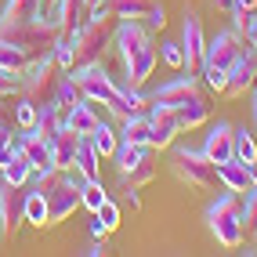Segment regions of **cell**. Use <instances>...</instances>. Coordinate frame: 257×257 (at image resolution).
Returning a JSON list of instances; mask_svg holds the SVG:
<instances>
[{
  "mask_svg": "<svg viewBox=\"0 0 257 257\" xmlns=\"http://www.w3.org/2000/svg\"><path fill=\"white\" fill-rule=\"evenodd\" d=\"M243 55V37L235 29H221L214 40H207V55H203V80H207L210 91H221L225 94V80H228V69L235 65V58Z\"/></svg>",
  "mask_w": 257,
  "mask_h": 257,
  "instance_id": "6da1fadb",
  "label": "cell"
},
{
  "mask_svg": "<svg viewBox=\"0 0 257 257\" xmlns=\"http://www.w3.org/2000/svg\"><path fill=\"white\" fill-rule=\"evenodd\" d=\"M207 225L214 232V239L225 250H239L243 246V203H239V192H228L225 188V196H217L210 207H207Z\"/></svg>",
  "mask_w": 257,
  "mask_h": 257,
  "instance_id": "7a4b0ae2",
  "label": "cell"
},
{
  "mask_svg": "<svg viewBox=\"0 0 257 257\" xmlns=\"http://www.w3.org/2000/svg\"><path fill=\"white\" fill-rule=\"evenodd\" d=\"M112 15L109 19H83L73 40V65H87V62H101L105 51L112 44Z\"/></svg>",
  "mask_w": 257,
  "mask_h": 257,
  "instance_id": "3957f363",
  "label": "cell"
},
{
  "mask_svg": "<svg viewBox=\"0 0 257 257\" xmlns=\"http://www.w3.org/2000/svg\"><path fill=\"white\" fill-rule=\"evenodd\" d=\"M0 37L11 40V44H19V47H26V51H29V58H37V55H44V51L55 47L58 29H55V26H51V22L44 19V15H40V19H33V22L0 26Z\"/></svg>",
  "mask_w": 257,
  "mask_h": 257,
  "instance_id": "277c9868",
  "label": "cell"
},
{
  "mask_svg": "<svg viewBox=\"0 0 257 257\" xmlns=\"http://www.w3.org/2000/svg\"><path fill=\"white\" fill-rule=\"evenodd\" d=\"M174 170L178 178L188 181L192 188H217L221 178H217V163L203 156V149H174Z\"/></svg>",
  "mask_w": 257,
  "mask_h": 257,
  "instance_id": "5b68a950",
  "label": "cell"
},
{
  "mask_svg": "<svg viewBox=\"0 0 257 257\" xmlns=\"http://www.w3.org/2000/svg\"><path fill=\"white\" fill-rule=\"evenodd\" d=\"M73 80H76V87H80V94L87 98V101H94V105H105V101L116 94V80L109 76V69H105V62H87V65H73Z\"/></svg>",
  "mask_w": 257,
  "mask_h": 257,
  "instance_id": "8992f818",
  "label": "cell"
},
{
  "mask_svg": "<svg viewBox=\"0 0 257 257\" xmlns=\"http://www.w3.org/2000/svg\"><path fill=\"white\" fill-rule=\"evenodd\" d=\"M55 69H58V65H55V55H51V51H44V55H37V58H29V65L19 73V94L40 105Z\"/></svg>",
  "mask_w": 257,
  "mask_h": 257,
  "instance_id": "52a82bcc",
  "label": "cell"
},
{
  "mask_svg": "<svg viewBox=\"0 0 257 257\" xmlns=\"http://www.w3.org/2000/svg\"><path fill=\"white\" fill-rule=\"evenodd\" d=\"M112 44H116L119 62H131L142 47L152 44V29L142 19H119V26L112 29Z\"/></svg>",
  "mask_w": 257,
  "mask_h": 257,
  "instance_id": "ba28073f",
  "label": "cell"
},
{
  "mask_svg": "<svg viewBox=\"0 0 257 257\" xmlns=\"http://www.w3.org/2000/svg\"><path fill=\"white\" fill-rule=\"evenodd\" d=\"M22 221H26V185L22 188L4 185V192H0V239H15Z\"/></svg>",
  "mask_w": 257,
  "mask_h": 257,
  "instance_id": "9c48e42d",
  "label": "cell"
},
{
  "mask_svg": "<svg viewBox=\"0 0 257 257\" xmlns=\"http://www.w3.org/2000/svg\"><path fill=\"white\" fill-rule=\"evenodd\" d=\"M181 51H185V69L196 73L203 65V55H207V33H203L199 15L185 11V26H181Z\"/></svg>",
  "mask_w": 257,
  "mask_h": 257,
  "instance_id": "30bf717a",
  "label": "cell"
},
{
  "mask_svg": "<svg viewBox=\"0 0 257 257\" xmlns=\"http://www.w3.org/2000/svg\"><path fill=\"white\" fill-rule=\"evenodd\" d=\"M149 123H152V142L149 149H170L174 138L181 134V123H178V112L170 105H160V101H152L149 105Z\"/></svg>",
  "mask_w": 257,
  "mask_h": 257,
  "instance_id": "8fae6325",
  "label": "cell"
},
{
  "mask_svg": "<svg viewBox=\"0 0 257 257\" xmlns=\"http://www.w3.org/2000/svg\"><path fill=\"white\" fill-rule=\"evenodd\" d=\"M257 83V55L253 47H243V55L235 58V65L228 69V80H225V94L228 98H246V91Z\"/></svg>",
  "mask_w": 257,
  "mask_h": 257,
  "instance_id": "7c38bea8",
  "label": "cell"
},
{
  "mask_svg": "<svg viewBox=\"0 0 257 257\" xmlns=\"http://www.w3.org/2000/svg\"><path fill=\"white\" fill-rule=\"evenodd\" d=\"M76 210H80V185L62 181L55 192L47 196V228H51V225H62V221H69Z\"/></svg>",
  "mask_w": 257,
  "mask_h": 257,
  "instance_id": "4fadbf2b",
  "label": "cell"
},
{
  "mask_svg": "<svg viewBox=\"0 0 257 257\" xmlns=\"http://www.w3.org/2000/svg\"><path fill=\"white\" fill-rule=\"evenodd\" d=\"M203 156L214 160V163H225L235 156V127L225 123V119H217V123L210 127L207 142H203Z\"/></svg>",
  "mask_w": 257,
  "mask_h": 257,
  "instance_id": "5bb4252c",
  "label": "cell"
},
{
  "mask_svg": "<svg viewBox=\"0 0 257 257\" xmlns=\"http://www.w3.org/2000/svg\"><path fill=\"white\" fill-rule=\"evenodd\" d=\"M109 105V112L119 119V123H123V119H131V116H138V112H145L149 105H152V98L149 94H142V87H116V94L105 101Z\"/></svg>",
  "mask_w": 257,
  "mask_h": 257,
  "instance_id": "9a60e30c",
  "label": "cell"
},
{
  "mask_svg": "<svg viewBox=\"0 0 257 257\" xmlns=\"http://www.w3.org/2000/svg\"><path fill=\"white\" fill-rule=\"evenodd\" d=\"M196 94H199V80H196L192 73H188V76H174V80L160 83V91L152 94V101L178 109V105H185V101H188V98H196Z\"/></svg>",
  "mask_w": 257,
  "mask_h": 257,
  "instance_id": "2e32d148",
  "label": "cell"
},
{
  "mask_svg": "<svg viewBox=\"0 0 257 257\" xmlns=\"http://www.w3.org/2000/svg\"><path fill=\"white\" fill-rule=\"evenodd\" d=\"M15 145L26 152V160H29L33 170H40V167H55V163H51V142L40 138L37 131H22V134H15Z\"/></svg>",
  "mask_w": 257,
  "mask_h": 257,
  "instance_id": "e0dca14e",
  "label": "cell"
},
{
  "mask_svg": "<svg viewBox=\"0 0 257 257\" xmlns=\"http://www.w3.org/2000/svg\"><path fill=\"white\" fill-rule=\"evenodd\" d=\"M62 123L69 127L73 134H80V138H87V134L94 131V123H98V112H94V101H76L73 109H65L62 112Z\"/></svg>",
  "mask_w": 257,
  "mask_h": 257,
  "instance_id": "ac0fdd59",
  "label": "cell"
},
{
  "mask_svg": "<svg viewBox=\"0 0 257 257\" xmlns=\"http://www.w3.org/2000/svg\"><path fill=\"white\" fill-rule=\"evenodd\" d=\"M152 69H156V47H142L138 55H134L131 62H123V73H127V87H142V83L152 76Z\"/></svg>",
  "mask_w": 257,
  "mask_h": 257,
  "instance_id": "d6986e66",
  "label": "cell"
},
{
  "mask_svg": "<svg viewBox=\"0 0 257 257\" xmlns=\"http://www.w3.org/2000/svg\"><path fill=\"white\" fill-rule=\"evenodd\" d=\"M76 142L80 134H73L69 127L62 123V131L51 138V163H55L58 170H73V156H76Z\"/></svg>",
  "mask_w": 257,
  "mask_h": 257,
  "instance_id": "ffe728a7",
  "label": "cell"
},
{
  "mask_svg": "<svg viewBox=\"0 0 257 257\" xmlns=\"http://www.w3.org/2000/svg\"><path fill=\"white\" fill-rule=\"evenodd\" d=\"M217 178H221V188L243 196L246 188H250V167L239 163V160L232 156V160H225V163H217Z\"/></svg>",
  "mask_w": 257,
  "mask_h": 257,
  "instance_id": "44dd1931",
  "label": "cell"
},
{
  "mask_svg": "<svg viewBox=\"0 0 257 257\" xmlns=\"http://www.w3.org/2000/svg\"><path fill=\"white\" fill-rule=\"evenodd\" d=\"M33 131H37L40 138H47V142L62 131V105L55 98H47V101L37 105V123H33Z\"/></svg>",
  "mask_w": 257,
  "mask_h": 257,
  "instance_id": "7402d4cb",
  "label": "cell"
},
{
  "mask_svg": "<svg viewBox=\"0 0 257 257\" xmlns=\"http://www.w3.org/2000/svg\"><path fill=\"white\" fill-rule=\"evenodd\" d=\"M40 19V0H4L0 8V26H19Z\"/></svg>",
  "mask_w": 257,
  "mask_h": 257,
  "instance_id": "603a6c76",
  "label": "cell"
},
{
  "mask_svg": "<svg viewBox=\"0 0 257 257\" xmlns=\"http://www.w3.org/2000/svg\"><path fill=\"white\" fill-rule=\"evenodd\" d=\"M174 112H178V123H181V131H196V127H203V123L210 119V105H207V98H203V94L188 98L185 105H178Z\"/></svg>",
  "mask_w": 257,
  "mask_h": 257,
  "instance_id": "cb8c5ba5",
  "label": "cell"
},
{
  "mask_svg": "<svg viewBox=\"0 0 257 257\" xmlns=\"http://www.w3.org/2000/svg\"><path fill=\"white\" fill-rule=\"evenodd\" d=\"M29 178H33V167H29V160H26V152L15 145L11 160L0 167V181H4V185H15V188H22V185H29Z\"/></svg>",
  "mask_w": 257,
  "mask_h": 257,
  "instance_id": "d4e9b609",
  "label": "cell"
},
{
  "mask_svg": "<svg viewBox=\"0 0 257 257\" xmlns=\"http://www.w3.org/2000/svg\"><path fill=\"white\" fill-rule=\"evenodd\" d=\"M73 170H80L83 178H98V170H101V156H98V149L91 145V138H80V142H76Z\"/></svg>",
  "mask_w": 257,
  "mask_h": 257,
  "instance_id": "484cf974",
  "label": "cell"
},
{
  "mask_svg": "<svg viewBox=\"0 0 257 257\" xmlns=\"http://www.w3.org/2000/svg\"><path fill=\"white\" fill-rule=\"evenodd\" d=\"M119 142L149 145V142H152V123H149V112H138V116L123 119V127H119Z\"/></svg>",
  "mask_w": 257,
  "mask_h": 257,
  "instance_id": "4316f807",
  "label": "cell"
},
{
  "mask_svg": "<svg viewBox=\"0 0 257 257\" xmlns=\"http://www.w3.org/2000/svg\"><path fill=\"white\" fill-rule=\"evenodd\" d=\"M87 138H91V145L98 149L101 160H112V152H116V145H119V131H112L109 123H101V119H98L94 131L87 134Z\"/></svg>",
  "mask_w": 257,
  "mask_h": 257,
  "instance_id": "83f0119b",
  "label": "cell"
},
{
  "mask_svg": "<svg viewBox=\"0 0 257 257\" xmlns=\"http://www.w3.org/2000/svg\"><path fill=\"white\" fill-rule=\"evenodd\" d=\"M26 65H29V51L0 37V69H8V73H22Z\"/></svg>",
  "mask_w": 257,
  "mask_h": 257,
  "instance_id": "f1b7e54d",
  "label": "cell"
},
{
  "mask_svg": "<svg viewBox=\"0 0 257 257\" xmlns=\"http://www.w3.org/2000/svg\"><path fill=\"white\" fill-rule=\"evenodd\" d=\"M26 221L37 228H47V196L37 188H26Z\"/></svg>",
  "mask_w": 257,
  "mask_h": 257,
  "instance_id": "f546056e",
  "label": "cell"
},
{
  "mask_svg": "<svg viewBox=\"0 0 257 257\" xmlns=\"http://www.w3.org/2000/svg\"><path fill=\"white\" fill-rule=\"evenodd\" d=\"M65 181V170H58V167H40V170H33V178H29V188H37V192H44V196H51L55 188Z\"/></svg>",
  "mask_w": 257,
  "mask_h": 257,
  "instance_id": "4dcf8cb0",
  "label": "cell"
},
{
  "mask_svg": "<svg viewBox=\"0 0 257 257\" xmlns=\"http://www.w3.org/2000/svg\"><path fill=\"white\" fill-rule=\"evenodd\" d=\"M55 101L62 105V112H65V109H73L76 101H83V94H80V87H76L73 73H65V76L55 80Z\"/></svg>",
  "mask_w": 257,
  "mask_h": 257,
  "instance_id": "1f68e13d",
  "label": "cell"
},
{
  "mask_svg": "<svg viewBox=\"0 0 257 257\" xmlns=\"http://www.w3.org/2000/svg\"><path fill=\"white\" fill-rule=\"evenodd\" d=\"M156 0H109L112 19H145Z\"/></svg>",
  "mask_w": 257,
  "mask_h": 257,
  "instance_id": "d6a6232c",
  "label": "cell"
},
{
  "mask_svg": "<svg viewBox=\"0 0 257 257\" xmlns=\"http://www.w3.org/2000/svg\"><path fill=\"white\" fill-rule=\"evenodd\" d=\"M105 199H109V192L101 188V181H98V178H83V185H80V207H87V210L94 214Z\"/></svg>",
  "mask_w": 257,
  "mask_h": 257,
  "instance_id": "836d02e7",
  "label": "cell"
},
{
  "mask_svg": "<svg viewBox=\"0 0 257 257\" xmlns=\"http://www.w3.org/2000/svg\"><path fill=\"white\" fill-rule=\"evenodd\" d=\"M235 160H239V163H246V167L257 160V134L246 131V127H239V131H235Z\"/></svg>",
  "mask_w": 257,
  "mask_h": 257,
  "instance_id": "e575fe53",
  "label": "cell"
},
{
  "mask_svg": "<svg viewBox=\"0 0 257 257\" xmlns=\"http://www.w3.org/2000/svg\"><path fill=\"white\" fill-rule=\"evenodd\" d=\"M11 119H15V127H19V131H33V123H37V101L19 98L11 105Z\"/></svg>",
  "mask_w": 257,
  "mask_h": 257,
  "instance_id": "d590c367",
  "label": "cell"
},
{
  "mask_svg": "<svg viewBox=\"0 0 257 257\" xmlns=\"http://www.w3.org/2000/svg\"><path fill=\"white\" fill-rule=\"evenodd\" d=\"M152 178H156V163H149V160H142L134 170H127V174H119V181H123V185H134V188L149 185Z\"/></svg>",
  "mask_w": 257,
  "mask_h": 257,
  "instance_id": "8d00e7d4",
  "label": "cell"
},
{
  "mask_svg": "<svg viewBox=\"0 0 257 257\" xmlns=\"http://www.w3.org/2000/svg\"><path fill=\"white\" fill-rule=\"evenodd\" d=\"M243 232H257V185H250L246 192H243Z\"/></svg>",
  "mask_w": 257,
  "mask_h": 257,
  "instance_id": "74e56055",
  "label": "cell"
},
{
  "mask_svg": "<svg viewBox=\"0 0 257 257\" xmlns=\"http://www.w3.org/2000/svg\"><path fill=\"white\" fill-rule=\"evenodd\" d=\"M11 152H15V127H11V116L4 112L0 116V167L11 160Z\"/></svg>",
  "mask_w": 257,
  "mask_h": 257,
  "instance_id": "f35d334b",
  "label": "cell"
},
{
  "mask_svg": "<svg viewBox=\"0 0 257 257\" xmlns=\"http://www.w3.org/2000/svg\"><path fill=\"white\" fill-rule=\"evenodd\" d=\"M160 58L170 65V69H185V51H181V40H163V44H160Z\"/></svg>",
  "mask_w": 257,
  "mask_h": 257,
  "instance_id": "ab89813d",
  "label": "cell"
},
{
  "mask_svg": "<svg viewBox=\"0 0 257 257\" xmlns=\"http://www.w3.org/2000/svg\"><path fill=\"white\" fill-rule=\"evenodd\" d=\"M94 214H98L101 221H105V228H109V232H116V228H119V207H116L112 199H105V203H101V207H98Z\"/></svg>",
  "mask_w": 257,
  "mask_h": 257,
  "instance_id": "60d3db41",
  "label": "cell"
},
{
  "mask_svg": "<svg viewBox=\"0 0 257 257\" xmlns=\"http://www.w3.org/2000/svg\"><path fill=\"white\" fill-rule=\"evenodd\" d=\"M145 26H149L152 33H156V29H163V26H167V11H163V4H160V0H156V4H152V11L145 15Z\"/></svg>",
  "mask_w": 257,
  "mask_h": 257,
  "instance_id": "b9f144b4",
  "label": "cell"
},
{
  "mask_svg": "<svg viewBox=\"0 0 257 257\" xmlns=\"http://www.w3.org/2000/svg\"><path fill=\"white\" fill-rule=\"evenodd\" d=\"M15 91H19V73L0 69V98H11Z\"/></svg>",
  "mask_w": 257,
  "mask_h": 257,
  "instance_id": "7bdbcfd3",
  "label": "cell"
},
{
  "mask_svg": "<svg viewBox=\"0 0 257 257\" xmlns=\"http://www.w3.org/2000/svg\"><path fill=\"white\" fill-rule=\"evenodd\" d=\"M123 203L131 210H142V196H138V188H134V185H123Z\"/></svg>",
  "mask_w": 257,
  "mask_h": 257,
  "instance_id": "ee69618b",
  "label": "cell"
},
{
  "mask_svg": "<svg viewBox=\"0 0 257 257\" xmlns=\"http://www.w3.org/2000/svg\"><path fill=\"white\" fill-rule=\"evenodd\" d=\"M243 44L257 47V15H253V11H250V22H246V29H243Z\"/></svg>",
  "mask_w": 257,
  "mask_h": 257,
  "instance_id": "f6af8a7d",
  "label": "cell"
},
{
  "mask_svg": "<svg viewBox=\"0 0 257 257\" xmlns=\"http://www.w3.org/2000/svg\"><path fill=\"white\" fill-rule=\"evenodd\" d=\"M83 253H87V257H105V253H109V246H105V239H91V246L83 250Z\"/></svg>",
  "mask_w": 257,
  "mask_h": 257,
  "instance_id": "bcb514c9",
  "label": "cell"
},
{
  "mask_svg": "<svg viewBox=\"0 0 257 257\" xmlns=\"http://www.w3.org/2000/svg\"><path fill=\"white\" fill-rule=\"evenodd\" d=\"M109 235V228H105V221H101L98 214L91 217V239H105Z\"/></svg>",
  "mask_w": 257,
  "mask_h": 257,
  "instance_id": "7dc6e473",
  "label": "cell"
},
{
  "mask_svg": "<svg viewBox=\"0 0 257 257\" xmlns=\"http://www.w3.org/2000/svg\"><path fill=\"white\" fill-rule=\"evenodd\" d=\"M210 8H217V11H232L235 0H210Z\"/></svg>",
  "mask_w": 257,
  "mask_h": 257,
  "instance_id": "c3c4849f",
  "label": "cell"
},
{
  "mask_svg": "<svg viewBox=\"0 0 257 257\" xmlns=\"http://www.w3.org/2000/svg\"><path fill=\"white\" fill-rule=\"evenodd\" d=\"M250 185H257V160L250 163Z\"/></svg>",
  "mask_w": 257,
  "mask_h": 257,
  "instance_id": "681fc988",
  "label": "cell"
},
{
  "mask_svg": "<svg viewBox=\"0 0 257 257\" xmlns=\"http://www.w3.org/2000/svg\"><path fill=\"white\" fill-rule=\"evenodd\" d=\"M51 4H55V0H40V15H44V11H47Z\"/></svg>",
  "mask_w": 257,
  "mask_h": 257,
  "instance_id": "f907efd6",
  "label": "cell"
},
{
  "mask_svg": "<svg viewBox=\"0 0 257 257\" xmlns=\"http://www.w3.org/2000/svg\"><path fill=\"white\" fill-rule=\"evenodd\" d=\"M253 127H257V94H253Z\"/></svg>",
  "mask_w": 257,
  "mask_h": 257,
  "instance_id": "816d5d0a",
  "label": "cell"
},
{
  "mask_svg": "<svg viewBox=\"0 0 257 257\" xmlns=\"http://www.w3.org/2000/svg\"><path fill=\"white\" fill-rule=\"evenodd\" d=\"M80 4H83V8H91V4H98V0H80Z\"/></svg>",
  "mask_w": 257,
  "mask_h": 257,
  "instance_id": "f5cc1de1",
  "label": "cell"
},
{
  "mask_svg": "<svg viewBox=\"0 0 257 257\" xmlns=\"http://www.w3.org/2000/svg\"><path fill=\"white\" fill-rule=\"evenodd\" d=\"M0 192H4V181H0Z\"/></svg>",
  "mask_w": 257,
  "mask_h": 257,
  "instance_id": "db71d44e",
  "label": "cell"
},
{
  "mask_svg": "<svg viewBox=\"0 0 257 257\" xmlns=\"http://www.w3.org/2000/svg\"><path fill=\"white\" fill-rule=\"evenodd\" d=\"M253 87H257V83H253Z\"/></svg>",
  "mask_w": 257,
  "mask_h": 257,
  "instance_id": "11a10c76",
  "label": "cell"
}]
</instances>
